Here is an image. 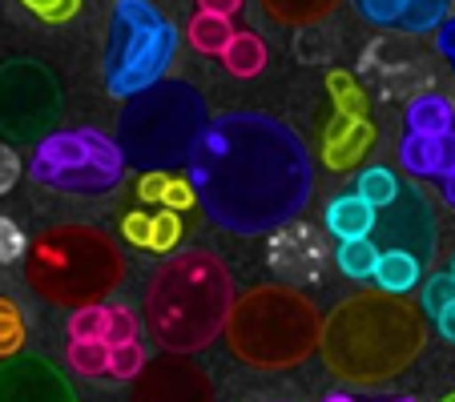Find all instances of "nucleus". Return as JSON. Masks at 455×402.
<instances>
[{
	"mask_svg": "<svg viewBox=\"0 0 455 402\" xmlns=\"http://www.w3.org/2000/svg\"><path fill=\"white\" fill-rule=\"evenodd\" d=\"M186 177L210 222L238 238L283 230L315 193V162L302 138L267 113L210 117Z\"/></svg>",
	"mask_w": 455,
	"mask_h": 402,
	"instance_id": "1",
	"label": "nucleus"
},
{
	"mask_svg": "<svg viewBox=\"0 0 455 402\" xmlns=\"http://www.w3.org/2000/svg\"><path fill=\"white\" fill-rule=\"evenodd\" d=\"M423 306L403 294H355L343 298L323 322V359L343 382L379 386L403 374L427 343Z\"/></svg>",
	"mask_w": 455,
	"mask_h": 402,
	"instance_id": "2",
	"label": "nucleus"
},
{
	"mask_svg": "<svg viewBox=\"0 0 455 402\" xmlns=\"http://www.w3.org/2000/svg\"><path fill=\"white\" fill-rule=\"evenodd\" d=\"M234 278L210 249H181L146 286V330L162 351H206L234 310Z\"/></svg>",
	"mask_w": 455,
	"mask_h": 402,
	"instance_id": "3",
	"label": "nucleus"
},
{
	"mask_svg": "<svg viewBox=\"0 0 455 402\" xmlns=\"http://www.w3.org/2000/svg\"><path fill=\"white\" fill-rule=\"evenodd\" d=\"M222 334L242 367L291 370L323 346V314L294 286H254L234 302Z\"/></svg>",
	"mask_w": 455,
	"mask_h": 402,
	"instance_id": "4",
	"label": "nucleus"
},
{
	"mask_svg": "<svg viewBox=\"0 0 455 402\" xmlns=\"http://www.w3.org/2000/svg\"><path fill=\"white\" fill-rule=\"evenodd\" d=\"M125 278V257L117 241L97 225H52L28 246L25 282L52 306H89L105 302Z\"/></svg>",
	"mask_w": 455,
	"mask_h": 402,
	"instance_id": "5",
	"label": "nucleus"
},
{
	"mask_svg": "<svg viewBox=\"0 0 455 402\" xmlns=\"http://www.w3.org/2000/svg\"><path fill=\"white\" fill-rule=\"evenodd\" d=\"M206 125V97L189 81L165 77L146 93L129 97V105L117 117V146L125 154V162H133L138 169L173 173L189 165Z\"/></svg>",
	"mask_w": 455,
	"mask_h": 402,
	"instance_id": "6",
	"label": "nucleus"
},
{
	"mask_svg": "<svg viewBox=\"0 0 455 402\" xmlns=\"http://www.w3.org/2000/svg\"><path fill=\"white\" fill-rule=\"evenodd\" d=\"M178 57V28L162 17L154 0H113L109 41H105L101 73L105 89L117 101L154 89L165 81Z\"/></svg>",
	"mask_w": 455,
	"mask_h": 402,
	"instance_id": "7",
	"label": "nucleus"
},
{
	"mask_svg": "<svg viewBox=\"0 0 455 402\" xmlns=\"http://www.w3.org/2000/svg\"><path fill=\"white\" fill-rule=\"evenodd\" d=\"M28 177L57 193L97 197L109 193L125 177V154L101 129H57L36 141Z\"/></svg>",
	"mask_w": 455,
	"mask_h": 402,
	"instance_id": "8",
	"label": "nucleus"
},
{
	"mask_svg": "<svg viewBox=\"0 0 455 402\" xmlns=\"http://www.w3.org/2000/svg\"><path fill=\"white\" fill-rule=\"evenodd\" d=\"M60 109V89L52 73L36 60L0 65V129L9 138H49V125Z\"/></svg>",
	"mask_w": 455,
	"mask_h": 402,
	"instance_id": "9",
	"label": "nucleus"
},
{
	"mask_svg": "<svg viewBox=\"0 0 455 402\" xmlns=\"http://www.w3.org/2000/svg\"><path fill=\"white\" fill-rule=\"evenodd\" d=\"M129 402H214V382L202 367L162 351V359L146 362V370L133 378Z\"/></svg>",
	"mask_w": 455,
	"mask_h": 402,
	"instance_id": "10",
	"label": "nucleus"
},
{
	"mask_svg": "<svg viewBox=\"0 0 455 402\" xmlns=\"http://www.w3.org/2000/svg\"><path fill=\"white\" fill-rule=\"evenodd\" d=\"M375 230L383 233V249H407V254H415L423 265L435 254V222H431L427 197H423L419 189H403L395 206L379 209ZM371 238H375V233H371Z\"/></svg>",
	"mask_w": 455,
	"mask_h": 402,
	"instance_id": "11",
	"label": "nucleus"
},
{
	"mask_svg": "<svg viewBox=\"0 0 455 402\" xmlns=\"http://www.w3.org/2000/svg\"><path fill=\"white\" fill-rule=\"evenodd\" d=\"M267 262L278 278H286V282H294V286L318 282L323 270H327V238L307 222H286L283 230L270 238Z\"/></svg>",
	"mask_w": 455,
	"mask_h": 402,
	"instance_id": "12",
	"label": "nucleus"
},
{
	"mask_svg": "<svg viewBox=\"0 0 455 402\" xmlns=\"http://www.w3.org/2000/svg\"><path fill=\"white\" fill-rule=\"evenodd\" d=\"M0 402H77V394L52 362L17 354L0 367Z\"/></svg>",
	"mask_w": 455,
	"mask_h": 402,
	"instance_id": "13",
	"label": "nucleus"
},
{
	"mask_svg": "<svg viewBox=\"0 0 455 402\" xmlns=\"http://www.w3.org/2000/svg\"><path fill=\"white\" fill-rule=\"evenodd\" d=\"M399 165L411 177H451L455 173V129L447 133H403Z\"/></svg>",
	"mask_w": 455,
	"mask_h": 402,
	"instance_id": "14",
	"label": "nucleus"
},
{
	"mask_svg": "<svg viewBox=\"0 0 455 402\" xmlns=\"http://www.w3.org/2000/svg\"><path fill=\"white\" fill-rule=\"evenodd\" d=\"M371 146H375V125L367 117L335 113V121L327 125V138H323V162L335 173H351L367 157Z\"/></svg>",
	"mask_w": 455,
	"mask_h": 402,
	"instance_id": "15",
	"label": "nucleus"
},
{
	"mask_svg": "<svg viewBox=\"0 0 455 402\" xmlns=\"http://www.w3.org/2000/svg\"><path fill=\"white\" fill-rule=\"evenodd\" d=\"M327 233L339 241H355V238H371L375 233V222H379V209L371 201H363L359 193H339L327 201Z\"/></svg>",
	"mask_w": 455,
	"mask_h": 402,
	"instance_id": "16",
	"label": "nucleus"
},
{
	"mask_svg": "<svg viewBox=\"0 0 455 402\" xmlns=\"http://www.w3.org/2000/svg\"><path fill=\"white\" fill-rule=\"evenodd\" d=\"M371 282L383 294H411L423 282V262L415 254H407V249H383Z\"/></svg>",
	"mask_w": 455,
	"mask_h": 402,
	"instance_id": "17",
	"label": "nucleus"
},
{
	"mask_svg": "<svg viewBox=\"0 0 455 402\" xmlns=\"http://www.w3.org/2000/svg\"><path fill=\"white\" fill-rule=\"evenodd\" d=\"M455 129V109L443 93H419L407 101V133H447Z\"/></svg>",
	"mask_w": 455,
	"mask_h": 402,
	"instance_id": "18",
	"label": "nucleus"
},
{
	"mask_svg": "<svg viewBox=\"0 0 455 402\" xmlns=\"http://www.w3.org/2000/svg\"><path fill=\"white\" fill-rule=\"evenodd\" d=\"M186 41L194 44L198 52H206V57H222L226 44L234 41V25L230 17H218V12H194L189 17V28H186Z\"/></svg>",
	"mask_w": 455,
	"mask_h": 402,
	"instance_id": "19",
	"label": "nucleus"
},
{
	"mask_svg": "<svg viewBox=\"0 0 455 402\" xmlns=\"http://www.w3.org/2000/svg\"><path fill=\"white\" fill-rule=\"evenodd\" d=\"M262 4V12H267L270 20H278V25H315V20L331 17V12L343 4V0H258Z\"/></svg>",
	"mask_w": 455,
	"mask_h": 402,
	"instance_id": "20",
	"label": "nucleus"
},
{
	"mask_svg": "<svg viewBox=\"0 0 455 402\" xmlns=\"http://www.w3.org/2000/svg\"><path fill=\"white\" fill-rule=\"evenodd\" d=\"M222 65L234 77H258V73L267 69V44H262V36L234 33V41L226 44V52H222Z\"/></svg>",
	"mask_w": 455,
	"mask_h": 402,
	"instance_id": "21",
	"label": "nucleus"
},
{
	"mask_svg": "<svg viewBox=\"0 0 455 402\" xmlns=\"http://www.w3.org/2000/svg\"><path fill=\"white\" fill-rule=\"evenodd\" d=\"M355 193H359L363 201H371L375 209H387L399 201L403 181L395 177L391 165H367V169H359V177H355Z\"/></svg>",
	"mask_w": 455,
	"mask_h": 402,
	"instance_id": "22",
	"label": "nucleus"
},
{
	"mask_svg": "<svg viewBox=\"0 0 455 402\" xmlns=\"http://www.w3.org/2000/svg\"><path fill=\"white\" fill-rule=\"evenodd\" d=\"M383 249L375 246V238H355V241H339L335 249V265L355 282H371L375 278V265Z\"/></svg>",
	"mask_w": 455,
	"mask_h": 402,
	"instance_id": "23",
	"label": "nucleus"
},
{
	"mask_svg": "<svg viewBox=\"0 0 455 402\" xmlns=\"http://www.w3.org/2000/svg\"><path fill=\"white\" fill-rule=\"evenodd\" d=\"M109 318H113L109 302L77 306L69 314V338H81V343H109Z\"/></svg>",
	"mask_w": 455,
	"mask_h": 402,
	"instance_id": "24",
	"label": "nucleus"
},
{
	"mask_svg": "<svg viewBox=\"0 0 455 402\" xmlns=\"http://www.w3.org/2000/svg\"><path fill=\"white\" fill-rule=\"evenodd\" d=\"M327 93L335 97L339 113H347V117H367V93H363L359 81H355L347 69L327 73Z\"/></svg>",
	"mask_w": 455,
	"mask_h": 402,
	"instance_id": "25",
	"label": "nucleus"
},
{
	"mask_svg": "<svg viewBox=\"0 0 455 402\" xmlns=\"http://www.w3.org/2000/svg\"><path fill=\"white\" fill-rule=\"evenodd\" d=\"M65 359H69V370H77V374H109V343H81V338H69V351H65Z\"/></svg>",
	"mask_w": 455,
	"mask_h": 402,
	"instance_id": "26",
	"label": "nucleus"
},
{
	"mask_svg": "<svg viewBox=\"0 0 455 402\" xmlns=\"http://www.w3.org/2000/svg\"><path fill=\"white\" fill-rule=\"evenodd\" d=\"M146 351H141V343L133 338V343H117L109 346V374L121 378V382H133V378L146 370Z\"/></svg>",
	"mask_w": 455,
	"mask_h": 402,
	"instance_id": "27",
	"label": "nucleus"
},
{
	"mask_svg": "<svg viewBox=\"0 0 455 402\" xmlns=\"http://www.w3.org/2000/svg\"><path fill=\"white\" fill-rule=\"evenodd\" d=\"M455 302V278L447 274H431L427 282H423V290H419V306H423V314L427 318H439L447 306Z\"/></svg>",
	"mask_w": 455,
	"mask_h": 402,
	"instance_id": "28",
	"label": "nucleus"
},
{
	"mask_svg": "<svg viewBox=\"0 0 455 402\" xmlns=\"http://www.w3.org/2000/svg\"><path fill=\"white\" fill-rule=\"evenodd\" d=\"M25 346V318L12 302H0V359H17Z\"/></svg>",
	"mask_w": 455,
	"mask_h": 402,
	"instance_id": "29",
	"label": "nucleus"
},
{
	"mask_svg": "<svg viewBox=\"0 0 455 402\" xmlns=\"http://www.w3.org/2000/svg\"><path fill=\"white\" fill-rule=\"evenodd\" d=\"M181 241V217L178 209H157L154 214V238H149V249L154 254H165Z\"/></svg>",
	"mask_w": 455,
	"mask_h": 402,
	"instance_id": "30",
	"label": "nucleus"
},
{
	"mask_svg": "<svg viewBox=\"0 0 455 402\" xmlns=\"http://www.w3.org/2000/svg\"><path fill=\"white\" fill-rule=\"evenodd\" d=\"M36 20H49V25H65V20L77 17L81 0H20Z\"/></svg>",
	"mask_w": 455,
	"mask_h": 402,
	"instance_id": "31",
	"label": "nucleus"
},
{
	"mask_svg": "<svg viewBox=\"0 0 455 402\" xmlns=\"http://www.w3.org/2000/svg\"><path fill=\"white\" fill-rule=\"evenodd\" d=\"M25 254H28V241H25V233H20V225L0 214V265L17 262V257H25Z\"/></svg>",
	"mask_w": 455,
	"mask_h": 402,
	"instance_id": "32",
	"label": "nucleus"
},
{
	"mask_svg": "<svg viewBox=\"0 0 455 402\" xmlns=\"http://www.w3.org/2000/svg\"><path fill=\"white\" fill-rule=\"evenodd\" d=\"M198 206V193H194V185H189V177H178L173 173L170 177V185H165V201H162V209H194Z\"/></svg>",
	"mask_w": 455,
	"mask_h": 402,
	"instance_id": "33",
	"label": "nucleus"
},
{
	"mask_svg": "<svg viewBox=\"0 0 455 402\" xmlns=\"http://www.w3.org/2000/svg\"><path fill=\"white\" fill-rule=\"evenodd\" d=\"M121 233H125V241H133V246L149 249V238H154V214H125V222H121Z\"/></svg>",
	"mask_w": 455,
	"mask_h": 402,
	"instance_id": "34",
	"label": "nucleus"
},
{
	"mask_svg": "<svg viewBox=\"0 0 455 402\" xmlns=\"http://www.w3.org/2000/svg\"><path fill=\"white\" fill-rule=\"evenodd\" d=\"M17 181H20V157H17V149L12 146L0 141V193H9Z\"/></svg>",
	"mask_w": 455,
	"mask_h": 402,
	"instance_id": "35",
	"label": "nucleus"
},
{
	"mask_svg": "<svg viewBox=\"0 0 455 402\" xmlns=\"http://www.w3.org/2000/svg\"><path fill=\"white\" fill-rule=\"evenodd\" d=\"M170 177H173V173H141V181H138V193H141V201H154V206H162V201H165V185H170Z\"/></svg>",
	"mask_w": 455,
	"mask_h": 402,
	"instance_id": "36",
	"label": "nucleus"
},
{
	"mask_svg": "<svg viewBox=\"0 0 455 402\" xmlns=\"http://www.w3.org/2000/svg\"><path fill=\"white\" fill-rule=\"evenodd\" d=\"M435 49L443 52L447 60H455V12H451V17L443 20V25L435 28Z\"/></svg>",
	"mask_w": 455,
	"mask_h": 402,
	"instance_id": "37",
	"label": "nucleus"
},
{
	"mask_svg": "<svg viewBox=\"0 0 455 402\" xmlns=\"http://www.w3.org/2000/svg\"><path fill=\"white\" fill-rule=\"evenodd\" d=\"M202 12H218V17H234L242 9V0H198Z\"/></svg>",
	"mask_w": 455,
	"mask_h": 402,
	"instance_id": "38",
	"label": "nucleus"
},
{
	"mask_svg": "<svg viewBox=\"0 0 455 402\" xmlns=\"http://www.w3.org/2000/svg\"><path fill=\"white\" fill-rule=\"evenodd\" d=\"M435 330H439V334H443L447 343H455V302H451V306H447V310H443V314H439V318H435Z\"/></svg>",
	"mask_w": 455,
	"mask_h": 402,
	"instance_id": "39",
	"label": "nucleus"
},
{
	"mask_svg": "<svg viewBox=\"0 0 455 402\" xmlns=\"http://www.w3.org/2000/svg\"><path fill=\"white\" fill-rule=\"evenodd\" d=\"M443 201L455 209V173H451V177H443Z\"/></svg>",
	"mask_w": 455,
	"mask_h": 402,
	"instance_id": "40",
	"label": "nucleus"
},
{
	"mask_svg": "<svg viewBox=\"0 0 455 402\" xmlns=\"http://www.w3.org/2000/svg\"><path fill=\"white\" fill-rule=\"evenodd\" d=\"M323 402H355V398H351V394H327Z\"/></svg>",
	"mask_w": 455,
	"mask_h": 402,
	"instance_id": "41",
	"label": "nucleus"
},
{
	"mask_svg": "<svg viewBox=\"0 0 455 402\" xmlns=\"http://www.w3.org/2000/svg\"><path fill=\"white\" fill-rule=\"evenodd\" d=\"M447 274H451V278H455V254H451V262H447Z\"/></svg>",
	"mask_w": 455,
	"mask_h": 402,
	"instance_id": "42",
	"label": "nucleus"
},
{
	"mask_svg": "<svg viewBox=\"0 0 455 402\" xmlns=\"http://www.w3.org/2000/svg\"><path fill=\"white\" fill-rule=\"evenodd\" d=\"M439 402H455V390H451V394H443V398H439Z\"/></svg>",
	"mask_w": 455,
	"mask_h": 402,
	"instance_id": "43",
	"label": "nucleus"
},
{
	"mask_svg": "<svg viewBox=\"0 0 455 402\" xmlns=\"http://www.w3.org/2000/svg\"><path fill=\"white\" fill-rule=\"evenodd\" d=\"M395 402H415V398H395Z\"/></svg>",
	"mask_w": 455,
	"mask_h": 402,
	"instance_id": "44",
	"label": "nucleus"
},
{
	"mask_svg": "<svg viewBox=\"0 0 455 402\" xmlns=\"http://www.w3.org/2000/svg\"><path fill=\"white\" fill-rule=\"evenodd\" d=\"M451 69H455V60H451Z\"/></svg>",
	"mask_w": 455,
	"mask_h": 402,
	"instance_id": "45",
	"label": "nucleus"
},
{
	"mask_svg": "<svg viewBox=\"0 0 455 402\" xmlns=\"http://www.w3.org/2000/svg\"><path fill=\"white\" fill-rule=\"evenodd\" d=\"M0 302H4V298H0Z\"/></svg>",
	"mask_w": 455,
	"mask_h": 402,
	"instance_id": "46",
	"label": "nucleus"
}]
</instances>
